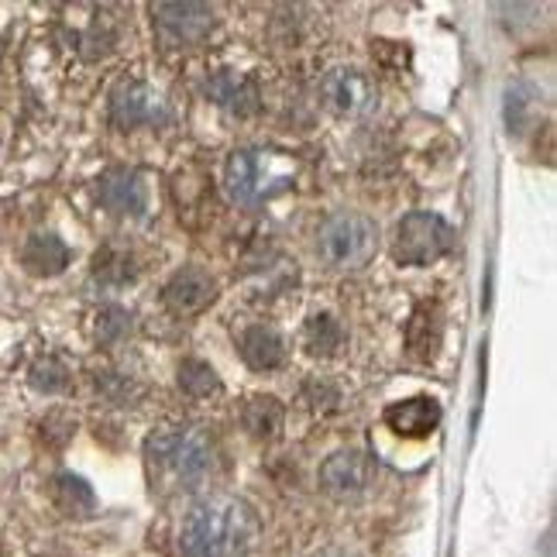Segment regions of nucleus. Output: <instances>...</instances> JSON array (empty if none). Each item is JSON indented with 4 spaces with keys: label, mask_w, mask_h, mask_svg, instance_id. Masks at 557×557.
<instances>
[{
    "label": "nucleus",
    "mask_w": 557,
    "mask_h": 557,
    "mask_svg": "<svg viewBox=\"0 0 557 557\" xmlns=\"http://www.w3.org/2000/svg\"><path fill=\"white\" fill-rule=\"evenodd\" d=\"M97 200L117 213V218H132V221H141L148 213V180L141 169H132V165H114L107 169L97 183Z\"/></svg>",
    "instance_id": "obj_8"
},
{
    "label": "nucleus",
    "mask_w": 557,
    "mask_h": 557,
    "mask_svg": "<svg viewBox=\"0 0 557 557\" xmlns=\"http://www.w3.org/2000/svg\"><path fill=\"white\" fill-rule=\"evenodd\" d=\"M317 557H348L345 550H320Z\"/></svg>",
    "instance_id": "obj_23"
},
{
    "label": "nucleus",
    "mask_w": 557,
    "mask_h": 557,
    "mask_svg": "<svg viewBox=\"0 0 557 557\" xmlns=\"http://www.w3.org/2000/svg\"><path fill=\"white\" fill-rule=\"evenodd\" d=\"M324 97L334 107L337 114H348V117H366L375 111L379 94L372 87V79L358 70H331L324 79Z\"/></svg>",
    "instance_id": "obj_10"
},
{
    "label": "nucleus",
    "mask_w": 557,
    "mask_h": 557,
    "mask_svg": "<svg viewBox=\"0 0 557 557\" xmlns=\"http://www.w3.org/2000/svg\"><path fill=\"white\" fill-rule=\"evenodd\" d=\"M180 389L193 399H207V396H218L221 393V379L213 372L207 361L197 358H186L180 366Z\"/></svg>",
    "instance_id": "obj_19"
},
{
    "label": "nucleus",
    "mask_w": 557,
    "mask_h": 557,
    "mask_svg": "<svg viewBox=\"0 0 557 557\" xmlns=\"http://www.w3.org/2000/svg\"><path fill=\"white\" fill-rule=\"evenodd\" d=\"M111 121L121 132H135V127H162L169 121V103L159 90L148 83L124 79L111 94Z\"/></svg>",
    "instance_id": "obj_7"
},
{
    "label": "nucleus",
    "mask_w": 557,
    "mask_h": 557,
    "mask_svg": "<svg viewBox=\"0 0 557 557\" xmlns=\"http://www.w3.org/2000/svg\"><path fill=\"white\" fill-rule=\"evenodd\" d=\"M32 385L41 393H59L62 385H66V369H62L59 361H52V358L38 361V366L32 369Z\"/></svg>",
    "instance_id": "obj_21"
},
{
    "label": "nucleus",
    "mask_w": 557,
    "mask_h": 557,
    "mask_svg": "<svg viewBox=\"0 0 557 557\" xmlns=\"http://www.w3.org/2000/svg\"><path fill=\"white\" fill-rule=\"evenodd\" d=\"M262 520L248 499L207 496L193 503L180 527L186 557H248L259 544Z\"/></svg>",
    "instance_id": "obj_1"
},
{
    "label": "nucleus",
    "mask_w": 557,
    "mask_h": 557,
    "mask_svg": "<svg viewBox=\"0 0 557 557\" xmlns=\"http://www.w3.org/2000/svg\"><path fill=\"white\" fill-rule=\"evenodd\" d=\"M127 320H132V317H127L121 307H103L97 313V334H100V341H114L117 334H124L127 327H132Z\"/></svg>",
    "instance_id": "obj_22"
},
{
    "label": "nucleus",
    "mask_w": 557,
    "mask_h": 557,
    "mask_svg": "<svg viewBox=\"0 0 557 557\" xmlns=\"http://www.w3.org/2000/svg\"><path fill=\"white\" fill-rule=\"evenodd\" d=\"M227 197L242 207H262L272 200L275 193H283L293 183V165L275 156V152H259V148H242L227 159L224 169Z\"/></svg>",
    "instance_id": "obj_3"
},
{
    "label": "nucleus",
    "mask_w": 557,
    "mask_h": 557,
    "mask_svg": "<svg viewBox=\"0 0 557 557\" xmlns=\"http://www.w3.org/2000/svg\"><path fill=\"white\" fill-rule=\"evenodd\" d=\"M242 358H245V366L255 372H272L286 361V341L275 327L255 324L242 334Z\"/></svg>",
    "instance_id": "obj_13"
},
{
    "label": "nucleus",
    "mask_w": 557,
    "mask_h": 557,
    "mask_svg": "<svg viewBox=\"0 0 557 557\" xmlns=\"http://www.w3.org/2000/svg\"><path fill=\"white\" fill-rule=\"evenodd\" d=\"M213 296H218V283H213V275L203 272L200 265H186V269H180L173 278H169L165 307L173 310L176 317H193V313L207 310L213 304Z\"/></svg>",
    "instance_id": "obj_11"
},
{
    "label": "nucleus",
    "mask_w": 557,
    "mask_h": 557,
    "mask_svg": "<svg viewBox=\"0 0 557 557\" xmlns=\"http://www.w3.org/2000/svg\"><path fill=\"white\" fill-rule=\"evenodd\" d=\"M369 482H372V461L369 455L355 451V447L337 451L320 465V488L337 503L361 499L369 492Z\"/></svg>",
    "instance_id": "obj_9"
},
{
    "label": "nucleus",
    "mask_w": 557,
    "mask_h": 557,
    "mask_svg": "<svg viewBox=\"0 0 557 557\" xmlns=\"http://www.w3.org/2000/svg\"><path fill=\"white\" fill-rule=\"evenodd\" d=\"M304 341H307V351L310 355L331 358V355L341 351V345H345V331H341V324H337L331 313H317V317L307 320Z\"/></svg>",
    "instance_id": "obj_18"
},
{
    "label": "nucleus",
    "mask_w": 557,
    "mask_h": 557,
    "mask_svg": "<svg viewBox=\"0 0 557 557\" xmlns=\"http://www.w3.org/2000/svg\"><path fill=\"white\" fill-rule=\"evenodd\" d=\"M317 251L331 269H361L379 251V224L369 213L341 210L317 234Z\"/></svg>",
    "instance_id": "obj_4"
},
{
    "label": "nucleus",
    "mask_w": 557,
    "mask_h": 557,
    "mask_svg": "<svg viewBox=\"0 0 557 557\" xmlns=\"http://www.w3.org/2000/svg\"><path fill=\"white\" fill-rule=\"evenodd\" d=\"M444 337V317L434 304H420L406 324V348L420 361H434Z\"/></svg>",
    "instance_id": "obj_14"
},
{
    "label": "nucleus",
    "mask_w": 557,
    "mask_h": 557,
    "mask_svg": "<svg viewBox=\"0 0 557 557\" xmlns=\"http://www.w3.org/2000/svg\"><path fill=\"white\" fill-rule=\"evenodd\" d=\"M55 488H59L62 509L73 512V517H83V512L94 509V492H90V485L83 482V479H76V475H70V471L55 479Z\"/></svg>",
    "instance_id": "obj_20"
},
{
    "label": "nucleus",
    "mask_w": 557,
    "mask_h": 557,
    "mask_svg": "<svg viewBox=\"0 0 557 557\" xmlns=\"http://www.w3.org/2000/svg\"><path fill=\"white\" fill-rule=\"evenodd\" d=\"M145 468L159 496L197 492L213 471V444L197 426H165L145 441Z\"/></svg>",
    "instance_id": "obj_2"
},
{
    "label": "nucleus",
    "mask_w": 557,
    "mask_h": 557,
    "mask_svg": "<svg viewBox=\"0 0 557 557\" xmlns=\"http://www.w3.org/2000/svg\"><path fill=\"white\" fill-rule=\"evenodd\" d=\"M207 94L218 100L224 111L231 114H251L255 107H259V90H255V83L248 76H238V73H218L210 83H207Z\"/></svg>",
    "instance_id": "obj_15"
},
{
    "label": "nucleus",
    "mask_w": 557,
    "mask_h": 557,
    "mask_svg": "<svg viewBox=\"0 0 557 557\" xmlns=\"http://www.w3.org/2000/svg\"><path fill=\"white\" fill-rule=\"evenodd\" d=\"M283 403H278L275 396H251L245 403V410H242V423H245V431L251 437H259V441H272L278 437V431H283Z\"/></svg>",
    "instance_id": "obj_17"
},
{
    "label": "nucleus",
    "mask_w": 557,
    "mask_h": 557,
    "mask_svg": "<svg viewBox=\"0 0 557 557\" xmlns=\"http://www.w3.org/2000/svg\"><path fill=\"white\" fill-rule=\"evenodd\" d=\"M152 28L165 49H197L218 28V17L207 4H156Z\"/></svg>",
    "instance_id": "obj_6"
},
{
    "label": "nucleus",
    "mask_w": 557,
    "mask_h": 557,
    "mask_svg": "<svg viewBox=\"0 0 557 557\" xmlns=\"http://www.w3.org/2000/svg\"><path fill=\"white\" fill-rule=\"evenodd\" d=\"M21 262L32 275H59L70 265V248L55 234H32L25 251H21Z\"/></svg>",
    "instance_id": "obj_16"
},
{
    "label": "nucleus",
    "mask_w": 557,
    "mask_h": 557,
    "mask_svg": "<svg viewBox=\"0 0 557 557\" xmlns=\"http://www.w3.org/2000/svg\"><path fill=\"white\" fill-rule=\"evenodd\" d=\"M455 248V231L441 213L431 210H413L396 224V238H393V259L399 265L423 269L444 259L447 251Z\"/></svg>",
    "instance_id": "obj_5"
},
{
    "label": "nucleus",
    "mask_w": 557,
    "mask_h": 557,
    "mask_svg": "<svg viewBox=\"0 0 557 557\" xmlns=\"http://www.w3.org/2000/svg\"><path fill=\"white\" fill-rule=\"evenodd\" d=\"M385 426L399 437H413V441L431 437L441 426V403L431 396L393 403L389 410H385Z\"/></svg>",
    "instance_id": "obj_12"
}]
</instances>
